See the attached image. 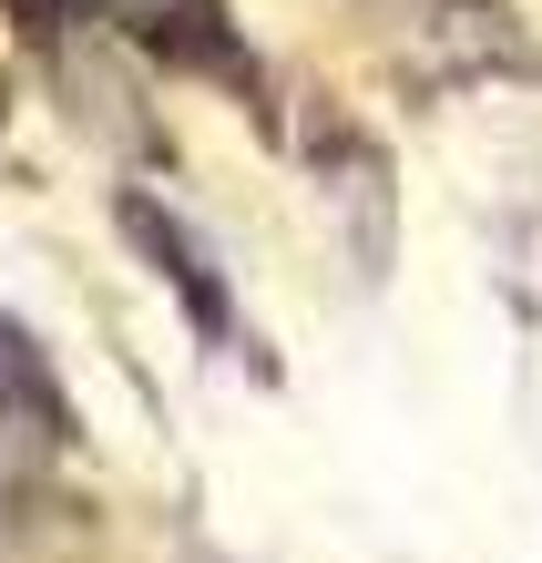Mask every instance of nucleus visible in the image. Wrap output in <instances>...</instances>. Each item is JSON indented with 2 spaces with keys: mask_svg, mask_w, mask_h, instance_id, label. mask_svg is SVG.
<instances>
[{
  "mask_svg": "<svg viewBox=\"0 0 542 563\" xmlns=\"http://www.w3.org/2000/svg\"><path fill=\"white\" fill-rule=\"evenodd\" d=\"M62 441V410H52V379H42V349L0 318V492H21L31 472L52 461Z\"/></svg>",
  "mask_w": 542,
  "mask_h": 563,
  "instance_id": "1",
  "label": "nucleus"
}]
</instances>
